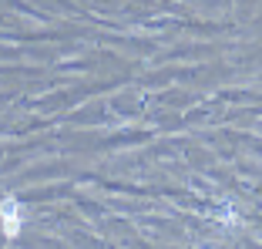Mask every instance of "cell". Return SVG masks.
Masks as SVG:
<instances>
[{"mask_svg": "<svg viewBox=\"0 0 262 249\" xmlns=\"http://www.w3.org/2000/svg\"><path fill=\"white\" fill-rule=\"evenodd\" d=\"M0 226H4V236H10V239L20 233V205H17L14 195H7L0 202Z\"/></svg>", "mask_w": 262, "mask_h": 249, "instance_id": "cell-1", "label": "cell"}]
</instances>
